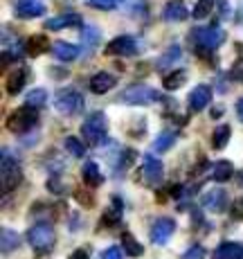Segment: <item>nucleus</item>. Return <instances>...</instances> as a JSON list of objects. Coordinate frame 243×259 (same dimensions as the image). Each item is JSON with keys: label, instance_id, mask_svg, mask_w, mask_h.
I'll return each mask as SVG.
<instances>
[{"label": "nucleus", "instance_id": "obj_1", "mask_svg": "<svg viewBox=\"0 0 243 259\" xmlns=\"http://www.w3.org/2000/svg\"><path fill=\"white\" fill-rule=\"evenodd\" d=\"M191 43L198 48V52H212V50L221 48L225 43V32L219 25H212V27H196L189 34Z\"/></svg>", "mask_w": 243, "mask_h": 259}, {"label": "nucleus", "instance_id": "obj_2", "mask_svg": "<svg viewBox=\"0 0 243 259\" xmlns=\"http://www.w3.org/2000/svg\"><path fill=\"white\" fill-rule=\"evenodd\" d=\"M36 122H38V108L25 104V106H18L16 111L9 115L7 128L12 133H16V136H23V133L32 131V128L36 126Z\"/></svg>", "mask_w": 243, "mask_h": 259}, {"label": "nucleus", "instance_id": "obj_3", "mask_svg": "<svg viewBox=\"0 0 243 259\" xmlns=\"http://www.w3.org/2000/svg\"><path fill=\"white\" fill-rule=\"evenodd\" d=\"M0 181H3V194L14 192L23 181V169L21 162L9 153V149H3V169H0Z\"/></svg>", "mask_w": 243, "mask_h": 259}, {"label": "nucleus", "instance_id": "obj_4", "mask_svg": "<svg viewBox=\"0 0 243 259\" xmlns=\"http://www.w3.org/2000/svg\"><path fill=\"white\" fill-rule=\"evenodd\" d=\"M120 102L124 104H131V106H147V104H156V102H162V95L156 91V88L147 86V83H133L128 86L126 91L120 95Z\"/></svg>", "mask_w": 243, "mask_h": 259}, {"label": "nucleus", "instance_id": "obj_5", "mask_svg": "<svg viewBox=\"0 0 243 259\" xmlns=\"http://www.w3.org/2000/svg\"><path fill=\"white\" fill-rule=\"evenodd\" d=\"M27 241L36 252L52 250V246H54V228L50 226V223H45V221L34 223V226L27 230Z\"/></svg>", "mask_w": 243, "mask_h": 259}, {"label": "nucleus", "instance_id": "obj_6", "mask_svg": "<svg viewBox=\"0 0 243 259\" xmlns=\"http://www.w3.org/2000/svg\"><path fill=\"white\" fill-rule=\"evenodd\" d=\"M106 131H108V117L99 111L92 113V115H88L86 122L81 124V136L90 144L102 142V138H106Z\"/></svg>", "mask_w": 243, "mask_h": 259}, {"label": "nucleus", "instance_id": "obj_7", "mask_svg": "<svg viewBox=\"0 0 243 259\" xmlns=\"http://www.w3.org/2000/svg\"><path fill=\"white\" fill-rule=\"evenodd\" d=\"M54 108H57L61 115H74L83 108V97L81 93L72 91V88H61L54 95Z\"/></svg>", "mask_w": 243, "mask_h": 259}, {"label": "nucleus", "instance_id": "obj_8", "mask_svg": "<svg viewBox=\"0 0 243 259\" xmlns=\"http://www.w3.org/2000/svg\"><path fill=\"white\" fill-rule=\"evenodd\" d=\"M162 176H165V167H162V162L158 160L156 156L147 153L144 165H142V169H140V183L147 185V187H156L158 183L162 181Z\"/></svg>", "mask_w": 243, "mask_h": 259}, {"label": "nucleus", "instance_id": "obj_9", "mask_svg": "<svg viewBox=\"0 0 243 259\" xmlns=\"http://www.w3.org/2000/svg\"><path fill=\"white\" fill-rule=\"evenodd\" d=\"M137 41L133 36H128V34H122V36H115L111 43L106 46L104 52L108 54V57H133V54H137Z\"/></svg>", "mask_w": 243, "mask_h": 259}, {"label": "nucleus", "instance_id": "obj_10", "mask_svg": "<svg viewBox=\"0 0 243 259\" xmlns=\"http://www.w3.org/2000/svg\"><path fill=\"white\" fill-rule=\"evenodd\" d=\"M176 232V221H173L171 217H160L153 221L151 226V243H156V246H165L167 241L171 239V235Z\"/></svg>", "mask_w": 243, "mask_h": 259}, {"label": "nucleus", "instance_id": "obj_11", "mask_svg": "<svg viewBox=\"0 0 243 259\" xmlns=\"http://www.w3.org/2000/svg\"><path fill=\"white\" fill-rule=\"evenodd\" d=\"M201 205H203V210H207V212H223L227 205L225 189L214 187V189H210V192H205L201 198Z\"/></svg>", "mask_w": 243, "mask_h": 259}, {"label": "nucleus", "instance_id": "obj_12", "mask_svg": "<svg viewBox=\"0 0 243 259\" xmlns=\"http://www.w3.org/2000/svg\"><path fill=\"white\" fill-rule=\"evenodd\" d=\"M45 14V5L41 3V0H18L16 3V16L18 18H25V21H29V18H38Z\"/></svg>", "mask_w": 243, "mask_h": 259}, {"label": "nucleus", "instance_id": "obj_13", "mask_svg": "<svg viewBox=\"0 0 243 259\" xmlns=\"http://www.w3.org/2000/svg\"><path fill=\"white\" fill-rule=\"evenodd\" d=\"M210 102H212V88L207 83H201L189 93V111L201 113Z\"/></svg>", "mask_w": 243, "mask_h": 259}, {"label": "nucleus", "instance_id": "obj_14", "mask_svg": "<svg viewBox=\"0 0 243 259\" xmlns=\"http://www.w3.org/2000/svg\"><path fill=\"white\" fill-rule=\"evenodd\" d=\"M79 25H83L79 14H61V16L50 18L45 23V29H50V32H59V29H66V27H79Z\"/></svg>", "mask_w": 243, "mask_h": 259}, {"label": "nucleus", "instance_id": "obj_15", "mask_svg": "<svg viewBox=\"0 0 243 259\" xmlns=\"http://www.w3.org/2000/svg\"><path fill=\"white\" fill-rule=\"evenodd\" d=\"M187 16H189V12H187L185 3H180V0H169V3L165 5V9H162V18H165L167 23H180V21H185Z\"/></svg>", "mask_w": 243, "mask_h": 259}, {"label": "nucleus", "instance_id": "obj_16", "mask_svg": "<svg viewBox=\"0 0 243 259\" xmlns=\"http://www.w3.org/2000/svg\"><path fill=\"white\" fill-rule=\"evenodd\" d=\"M122 214H124V205H122L120 198L115 196V198H113V203H111V207L104 212L102 221H99V228H115V226H120Z\"/></svg>", "mask_w": 243, "mask_h": 259}, {"label": "nucleus", "instance_id": "obj_17", "mask_svg": "<svg viewBox=\"0 0 243 259\" xmlns=\"http://www.w3.org/2000/svg\"><path fill=\"white\" fill-rule=\"evenodd\" d=\"M29 81V68H25V66H21V68H16L12 74L7 77V93L9 95H18L25 88V83Z\"/></svg>", "mask_w": 243, "mask_h": 259}, {"label": "nucleus", "instance_id": "obj_18", "mask_svg": "<svg viewBox=\"0 0 243 259\" xmlns=\"http://www.w3.org/2000/svg\"><path fill=\"white\" fill-rule=\"evenodd\" d=\"M214 259H243V243H236V241H223L216 246Z\"/></svg>", "mask_w": 243, "mask_h": 259}, {"label": "nucleus", "instance_id": "obj_19", "mask_svg": "<svg viewBox=\"0 0 243 259\" xmlns=\"http://www.w3.org/2000/svg\"><path fill=\"white\" fill-rule=\"evenodd\" d=\"M115 83H117V79L113 77L111 72H97L95 77L90 79V93L104 95V93L113 91V88H115Z\"/></svg>", "mask_w": 243, "mask_h": 259}, {"label": "nucleus", "instance_id": "obj_20", "mask_svg": "<svg viewBox=\"0 0 243 259\" xmlns=\"http://www.w3.org/2000/svg\"><path fill=\"white\" fill-rule=\"evenodd\" d=\"M52 54L59 59V61H74L79 57V48L72 46V43H66V41H57L52 46Z\"/></svg>", "mask_w": 243, "mask_h": 259}, {"label": "nucleus", "instance_id": "obj_21", "mask_svg": "<svg viewBox=\"0 0 243 259\" xmlns=\"http://www.w3.org/2000/svg\"><path fill=\"white\" fill-rule=\"evenodd\" d=\"M81 178H83V183L90 185V187H99L104 183V174L99 171V167L95 165V162H90V160L81 167Z\"/></svg>", "mask_w": 243, "mask_h": 259}, {"label": "nucleus", "instance_id": "obj_22", "mask_svg": "<svg viewBox=\"0 0 243 259\" xmlns=\"http://www.w3.org/2000/svg\"><path fill=\"white\" fill-rule=\"evenodd\" d=\"M230 178H234V165H232L230 160L214 162V167H212V181L225 183V181H230Z\"/></svg>", "mask_w": 243, "mask_h": 259}, {"label": "nucleus", "instance_id": "obj_23", "mask_svg": "<svg viewBox=\"0 0 243 259\" xmlns=\"http://www.w3.org/2000/svg\"><path fill=\"white\" fill-rule=\"evenodd\" d=\"M47 50H50V41H47V36H43V34H34V36L27 41L29 57H41V54H45Z\"/></svg>", "mask_w": 243, "mask_h": 259}, {"label": "nucleus", "instance_id": "obj_24", "mask_svg": "<svg viewBox=\"0 0 243 259\" xmlns=\"http://www.w3.org/2000/svg\"><path fill=\"white\" fill-rule=\"evenodd\" d=\"M230 136H232L230 124H221V126H216V128H214V133H212V147H214L216 151L225 149V147H227V142H230Z\"/></svg>", "mask_w": 243, "mask_h": 259}, {"label": "nucleus", "instance_id": "obj_25", "mask_svg": "<svg viewBox=\"0 0 243 259\" xmlns=\"http://www.w3.org/2000/svg\"><path fill=\"white\" fill-rule=\"evenodd\" d=\"M185 81H187V70H173L169 74H165L162 86H165V91H178Z\"/></svg>", "mask_w": 243, "mask_h": 259}, {"label": "nucleus", "instance_id": "obj_26", "mask_svg": "<svg viewBox=\"0 0 243 259\" xmlns=\"http://www.w3.org/2000/svg\"><path fill=\"white\" fill-rule=\"evenodd\" d=\"M122 248H124V252H126V255H131V257H140L142 252H144L142 243L137 241L131 232H124V235H122Z\"/></svg>", "mask_w": 243, "mask_h": 259}, {"label": "nucleus", "instance_id": "obj_27", "mask_svg": "<svg viewBox=\"0 0 243 259\" xmlns=\"http://www.w3.org/2000/svg\"><path fill=\"white\" fill-rule=\"evenodd\" d=\"M180 54H182V50H180V46H169V50H167L165 54H162L160 59H158V70H165V68H169V66H173V63L180 59Z\"/></svg>", "mask_w": 243, "mask_h": 259}, {"label": "nucleus", "instance_id": "obj_28", "mask_svg": "<svg viewBox=\"0 0 243 259\" xmlns=\"http://www.w3.org/2000/svg\"><path fill=\"white\" fill-rule=\"evenodd\" d=\"M173 144H176V133L173 131H162L160 136L153 140V149H156L158 153H165V151H169Z\"/></svg>", "mask_w": 243, "mask_h": 259}, {"label": "nucleus", "instance_id": "obj_29", "mask_svg": "<svg viewBox=\"0 0 243 259\" xmlns=\"http://www.w3.org/2000/svg\"><path fill=\"white\" fill-rule=\"evenodd\" d=\"M81 41H83V46L95 48L102 41V32H99L95 25H81Z\"/></svg>", "mask_w": 243, "mask_h": 259}, {"label": "nucleus", "instance_id": "obj_30", "mask_svg": "<svg viewBox=\"0 0 243 259\" xmlns=\"http://www.w3.org/2000/svg\"><path fill=\"white\" fill-rule=\"evenodd\" d=\"M18 246H21V237H18L12 228H3V255L16 250Z\"/></svg>", "mask_w": 243, "mask_h": 259}, {"label": "nucleus", "instance_id": "obj_31", "mask_svg": "<svg viewBox=\"0 0 243 259\" xmlns=\"http://www.w3.org/2000/svg\"><path fill=\"white\" fill-rule=\"evenodd\" d=\"M63 144H66V149H68V153H70V156H74V158H83V156H86V144L79 140V138L68 136Z\"/></svg>", "mask_w": 243, "mask_h": 259}, {"label": "nucleus", "instance_id": "obj_32", "mask_svg": "<svg viewBox=\"0 0 243 259\" xmlns=\"http://www.w3.org/2000/svg\"><path fill=\"white\" fill-rule=\"evenodd\" d=\"M214 3L216 0H198L196 7H194V18L196 21H203V18L210 16L212 9H214Z\"/></svg>", "mask_w": 243, "mask_h": 259}, {"label": "nucleus", "instance_id": "obj_33", "mask_svg": "<svg viewBox=\"0 0 243 259\" xmlns=\"http://www.w3.org/2000/svg\"><path fill=\"white\" fill-rule=\"evenodd\" d=\"M45 102H47V91H43V88H34V91L27 95V104L34 108H43Z\"/></svg>", "mask_w": 243, "mask_h": 259}, {"label": "nucleus", "instance_id": "obj_34", "mask_svg": "<svg viewBox=\"0 0 243 259\" xmlns=\"http://www.w3.org/2000/svg\"><path fill=\"white\" fill-rule=\"evenodd\" d=\"M135 160H137V151H133V149H122L120 160H117V169H128Z\"/></svg>", "mask_w": 243, "mask_h": 259}, {"label": "nucleus", "instance_id": "obj_35", "mask_svg": "<svg viewBox=\"0 0 243 259\" xmlns=\"http://www.w3.org/2000/svg\"><path fill=\"white\" fill-rule=\"evenodd\" d=\"M88 5L95 9H102V12H111V9L117 7V0H88Z\"/></svg>", "mask_w": 243, "mask_h": 259}, {"label": "nucleus", "instance_id": "obj_36", "mask_svg": "<svg viewBox=\"0 0 243 259\" xmlns=\"http://www.w3.org/2000/svg\"><path fill=\"white\" fill-rule=\"evenodd\" d=\"M102 259H124V248L120 246H111L108 250L102 252Z\"/></svg>", "mask_w": 243, "mask_h": 259}, {"label": "nucleus", "instance_id": "obj_37", "mask_svg": "<svg viewBox=\"0 0 243 259\" xmlns=\"http://www.w3.org/2000/svg\"><path fill=\"white\" fill-rule=\"evenodd\" d=\"M230 214H232V219H236V221H243V196L232 203Z\"/></svg>", "mask_w": 243, "mask_h": 259}, {"label": "nucleus", "instance_id": "obj_38", "mask_svg": "<svg viewBox=\"0 0 243 259\" xmlns=\"http://www.w3.org/2000/svg\"><path fill=\"white\" fill-rule=\"evenodd\" d=\"M182 259H205V248L203 246H191L189 250L182 255Z\"/></svg>", "mask_w": 243, "mask_h": 259}, {"label": "nucleus", "instance_id": "obj_39", "mask_svg": "<svg viewBox=\"0 0 243 259\" xmlns=\"http://www.w3.org/2000/svg\"><path fill=\"white\" fill-rule=\"evenodd\" d=\"M47 189L54 194H63V185H61V181H59V174H52V178L47 181Z\"/></svg>", "mask_w": 243, "mask_h": 259}, {"label": "nucleus", "instance_id": "obj_40", "mask_svg": "<svg viewBox=\"0 0 243 259\" xmlns=\"http://www.w3.org/2000/svg\"><path fill=\"white\" fill-rule=\"evenodd\" d=\"M74 196H77V201L81 203V205H92V203H95V198H92L90 194H83L81 189H77V194H74Z\"/></svg>", "mask_w": 243, "mask_h": 259}, {"label": "nucleus", "instance_id": "obj_41", "mask_svg": "<svg viewBox=\"0 0 243 259\" xmlns=\"http://www.w3.org/2000/svg\"><path fill=\"white\" fill-rule=\"evenodd\" d=\"M219 14H221V18L230 16V0H219Z\"/></svg>", "mask_w": 243, "mask_h": 259}, {"label": "nucleus", "instance_id": "obj_42", "mask_svg": "<svg viewBox=\"0 0 243 259\" xmlns=\"http://www.w3.org/2000/svg\"><path fill=\"white\" fill-rule=\"evenodd\" d=\"M68 259H90V255H88V250H86V248H77V250H74V252H72V255L68 257Z\"/></svg>", "mask_w": 243, "mask_h": 259}, {"label": "nucleus", "instance_id": "obj_43", "mask_svg": "<svg viewBox=\"0 0 243 259\" xmlns=\"http://www.w3.org/2000/svg\"><path fill=\"white\" fill-rule=\"evenodd\" d=\"M234 183L243 189V169H241V171H236V174H234Z\"/></svg>", "mask_w": 243, "mask_h": 259}, {"label": "nucleus", "instance_id": "obj_44", "mask_svg": "<svg viewBox=\"0 0 243 259\" xmlns=\"http://www.w3.org/2000/svg\"><path fill=\"white\" fill-rule=\"evenodd\" d=\"M236 115H239V119L243 122V97L236 102Z\"/></svg>", "mask_w": 243, "mask_h": 259}, {"label": "nucleus", "instance_id": "obj_45", "mask_svg": "<svg viewBox=\"0 0 243 259\" xmlns=\"http://www.w3.org/2000/svg\"><path fill=\"white\" fill-rule=\"evenodd\" d=\"M239 23H243V3H241V9H239Z\"/></svg>", "mask_w": 243, "mask_h": 259}]
</instances>
